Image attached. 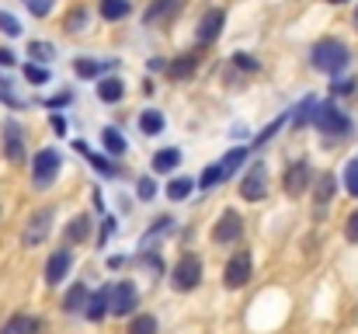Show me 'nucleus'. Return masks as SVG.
<instances>
[{"mask_svg": "<svg viewBox=\"0 0 358 334\" xmlns=\"http://www.w3.org/2000/svg\"><path fill=\"white\" fill-rule=\"evenodd\" d=\"M73 146H77V150H80V153H84V157L91 160V167H94V171H98L101 178H119V167H115L112 160H105V157H98V153H91L84 139H73Z\"/></svg>", "mask_w": 358, "mask_h": 334, "instance_id": "dca6fc26", "label": "nucleus"}, {"mask_svg": "<svg viewBox=\"0 0 358 334\" xmlns=\"http://www.w3.org/2000/svg\"><path fill=\"white\" fill-rule=\"evenodd\" d=\"M0 32L3 35H10V39H17L24 28H21V21L14 18V14H7V11H0Z\"/></svg>", "mask_w": 358, "mask_h": 334, "instance_id": "f704fd0d", "label": "nucleus"}, {"mask_svg": "<svg viewBox=\"0 0 358 334\" xmlns=\"http://www.w3.org/2000/svg\"><path fill=\"white\" fill-rule=\"evenodd\" d=\"M171 216H160V220H153V226H150V230H146V237H143V247H146V244H150V240H153V237H157V233H164V230H171Z\"/></svg>", "mask_w": 358, "mask_h": 334, "instance_id": "ea45409f", "label": "nucleus"}, {"mask_svg": "<svg viewBox=\"0 0 358 334\" xmlns=\"http://www.w3.org/2000/svg\"><path fill=\"white\" fill-rule=\"evenodd\" d=\"M192 188H195V181H192V178H174V181L167 185V199H174V202H185V199L192 195Z\"/></svg>", "mask_w": 358, "mask_h": 334, "instance_id": "cd10ccee", "label": "nucleus"}, {"mask_svg": "<svg viewBox=\"0 0 358 334\" xmlns=\"http://www.w3.org/2000/svg\"><path fill=\"white\" fill-rule=\"evenodd\" d=\"M14 63H17V56L10 49H0V67H14Z\"/></svg>", "mask_w": 358, "mask_h": 334, "instance_id": "8fccbe9b", "label": "nucleus"}, {"mask_svg": "<svg viewBox=\"0 0 358 334\" xmlns=\"http://www.w3.org/2000/svg\"><path fill=\"white\" fill-rule=\"evenodd\" d=\"M70 265H73V254H70L66 247H63V251H56V254L49 258V265H45V286H59V282L66 279Z\"/></svg>", "mask_w": 358, "mask_h": 334, "instance_id": "ddd939ff", "label": "nucleus"}, {"mask_svg": "<svg viewBox=\"0 0 358 334\" xmlns=\"http://www.w3.org/2000/svg\"><path fill=\"white\" fill-rule=\"evenodd\" d=\"M24 81H28V84H35V88H42V84H49V81H52V74H49L45 67H38V63H24Z\"/></svg>", "mask_w": 358, "mask_h": 334, "instance_id": "7c9ffc66", "label": "nucleus"}, {"mask_svg": "<svg viewBox=\"0 0 358 334\" xmlns=\"http://www.w3.org/2000/svg\"><path fill=\"white\" fill-rule=\"evenodd\" d=\"M282 122H285V115H282V118H275L268 129H261V132H257V139H254V150H261V146H264V143H268V139H271V136L282 129Z\"/></svg>", "mask_w": 358, "mask_h": 334, "instance_id": "58836bf2", "label": "nucleus"}, {"mask_svg": "<svg viewBox=\"0 0 358 334\" xmlns=\"http://www.w3.org/2000/svg\"><path fill=\"white\" fill-rule=\"evenodd\" d=\"M331 91H334V95H355V91H358L355 77H352V81H348V77H338V81L331 84Z\"/></svg>", "mask_w": 358, "mask_h": 334, "instance_id": "79ce46f5", "label": "nucleus"}, {"mask_svg": "<svg viewBox=\"0 0 358 334\" xmlns=\"http://www.w3.org/2000/svg\"><path fill=\"white\" fill-rule=\"evenodd\" d=\"M345 188H348V195L358 199V160H348V164H345Z\"/></svg>", "mask_w": 358, "mask_h": 334, "instance_id": "c9c22d12", "label": "nucleus"}, {"mask_svg": "<svg viewBox=\"0 0 358 334\" xmlns=\"http://www.w3.org/2000/svg\"><path fill=\"white\" fill-rule=\"evenodd\" d=\"M129 334H157V317H150V314H139V317H132Z\"/></svg>", "mask_w": 358, "mask_h": 334, "instance_id": "2f4dec72", "label": "nucleus"}, {"mask_svg": "<svg viewBox=\"0 0 358 334\" xmlns=\"http://www.w3.org/2000/svg\"><path fill=\"white\" fill-rule=\"evenodd\" d=\"M101 63L98 60H73V74L80 77V81H94V77H101Z\"/></svg>", "mask_w": 358, "mask_h": 334, "instance_id": "bb28decb", "label": "nucleus"}, {"mask_svg": "<svg viewBox=\"0 0 358 334\" xmlns=\"http://www.w3.org/2000/svg\"><path fill=\"white\" fill-rule=\"evenodd\" d=\"M164 125H167V122H164V115H160L157 109H146L143 115H139V129H143L146 136H157V132H164Z\"/></svg>", "mask_w": 358, "mask_h": 334, "instance_id": "5701e85b", "label": "nucleus"}, {"mask_svg": "<svg viewBox=\"0 0 358 334\" xmlns=\"http://www.w3.org/2000/svg\"><path fill=\"white\" fill-rule=\"evenodd\" d=\"M84 25H87V11L84 7H77V11L66 14V32H84Z\"/></svg>", "mask_w": 358, "mask_h": 334, "instance_id": "e433bc0d", "label": "nucleus"}, {"mask_svg": "<svg viewBox=\"0 0 358 334\" xmlns=\"http://www.w3.org/2000/svg\"><path fill=\"white\" fill-rule=\"evenodd\" d=\"M136 300H139V293H136L132 282H115V286L108 289V314L129 317V310L136 307Z\"/></svg>", "mask_w": 358, "mask_h": 334, "instance_id": "423d86ee", "label": "nucleus"}, {"mask_svg": "<svg viewBox=\"0 0 358 334\" xmlns=\"http://www.w3.org/2000/svg\"><path fill=\"white\" fill-rule=\"evenodd\" d=\"M240 195L247 202H261L268 195V174H264V164H250V171L243 174L240 181Z\"/></svg>", "mask_w": 358, "mask_h": 334, "instance_id": "39448f33", "label": "nucleus"}, {"mask_svg": "<svg viewBox=\"0 0 358 334\" xmlns=\"http://www.w3.org/2000/svg\"><path fill=\"white\" fill-rule=\"evenodd\" d=\"M38 317H31V314H14L3 328H0V334H38Z\"/></svg>", "mask_w": 358, "mask_h": 334, "instance_id": "f3484780", "label": "nucleus"}, {"mask_svg": "<svg viewBox=\"0 0 358 334\" xmlns=\"http://www.w3.org/2000/svg\"><path fill=\"white\" fill-rule=\"evenodd\" d=\"M112 233H115V220L108 216V220H105V226H101V233H98V244H105V240H108Z\"/></svg>", "mask_w": 358, "mask_h": 334, "instance_id": "49530a36", "label": "nucleus"}, {"mask_svg": "<svg viewBox=\"0 0 358 334\" xmlns=\"http://www.w3.org/2000/svg\"><path fill=\"white\" fill-rule=\"evenodd\" d=\"M87 233H91V216H77V220L66 226V240H73V244H80V240H87Z\"/></svg>", "mask_w": 358, "mask_h": 334, "instance_id": "c85d7f7f", "label": "nucleus"}, {"mask_svg": "<svg viewBox=\"0 0 358 334\" xmlns=\"http://www.w3.org/2000/svg\"><path fill=\"white\" fill-rule=\"evenodd\" d=\"M139 265H146L153 275H160V272H164V261H160V254H150V251H143V254H139Z\"/></svg>", "mask_w": 358, "mask_h": 334, "instance_id": "a19ab883", "label": "nucleus"}, {"mask_svg": "<svg viewBox=\"0 0 358 334\" xmlns=\"http://www.w3.org/2000/svg\"><path fill=\"white\" fill-rule=\"evenodd\" d=\"M240 233H243V220H240V213H234V209H227L220 216V223L213 226V240L216 244H234V240H240Z\"/></svg>", "mask_w": 358, "mask_h": 334, "instance_id": "6e6552de", "label": "nucleus"}, {"mask_svg": "<svg viewBox=\"0 0 358 334\" xmlns=\"http://www.w3.org/2000/svg\"><path fill=\"white\" fill-rule=\"evenodd\" d=\"M327 4H345V0H327Z\"/></svg>", "mask_w": 358, "mask_h": 334, "instance_id": "864d4df0", "label": "nucleus"}, {"mask_svg": "<svg viewBox=\"0 0 358 334\" xmlns=\"http://www.w3.org/2000/svg\"><path fill=\"white\" fill-rule=\"evenodd\" d=\"M223 282H227V289H240V286L250 282V254H247V251H237V254L230 258V265H227V272H223Z\"/></svg>", "mask_w": 358, "mask_h": 334, "instance_id": "0eeeda50", "label": "nucleus"}, {"mask_svg": "<svg viewBox=\"0 0 358 334\" xmlns=\"http://www.w3.org/2000/svg\"><path fill=\"white\" fill-rule=\"evenodd\" d=\"M129 11H132V0H98V14L105 21H122L129 18Z\"/></svg>", "mask_w": 358, "mask_h": 334, "instance_id": "aec40b11", "label": "nucleus"}, {"mask_svg": "<svg viewBox=\"0 0 358 334\" xmlns=\"http://www.w3.org/2000/svg\"><path fill=\"white\" fill-rule=\"evenodd\" d=\"M199 282H202V261H199V254H185V258L174 265L171 286H174L178 293H192Z\"/></svg>", "mask_w": 358, "mask_h": 334, "instance_id": "20e7f679", "label": "nucleus"}, {"mask_svg": "<svg viewBox=\"0 0 358 334\" xmlns=\"http://www.w3.org/2000/svg\"><path fill=\"white\" fill-rule=\"evenodd\" d=\"M185 0H153L146 11H143V25H157V21H167Z\"/></svg>", "mask_w": 358, "mask_h": 334, "instance_id": "4468645a", "label": "nucleus"}, {"mask_svg": "<svg viewBox=\"0 0 358 334\" xmlns=\"http://www.w3.org/2000/svg\"><path fill=\"white\" fill-rule=\"evenodd\" d=\"M146 67H150V70H167V63H164V60H150Z\"/></svg>", "mask_w": 358, "mask_h": 334, "instance_id": "603ef678", "label": "nucleus"}, {"mask_svg": "<svg viewBox=\"0 0 358 334\" xmlns=\"http://www.w3.org/2000/svg\"><path fill=\"white\" fill-rule=\"evenodd\" d=\"M178 164H181V150H174V146L153 153V174H171Z\"/></svg>", "mask_w": 358, "mask_h": 334, "instance_id": "6ab92c4d", "label": "nucleus"}, {"mask_svg": "<svg viewBox=\"0 0 358 334\" xmlns=\"http://www.w3.org/2000/svg\"><path fill=\"white\" fill-rule=\"evenodd\" d=\"M355 28H358V7H355Z\"/></svg>", "mask_w": 358, "mask_h": 334, "instance_id": "5fc2aeb1", "label": "nucleus"}, {"mask_svg": "<svg viewBox=\"0 0 358 334\" xmlns=\"http://www.w3.org/2000/svg\"><path fill=\"white\" fill-rule=\"evenodd\" d=\"M105 314H108V289H98V293L87 296V303H84V317L98 324Z\"/></svg>", "mask_w": 358, "mask_h": 334, "instance_id": "a211bd4d", "label": "nucleus"}, {"mask_svg": "<svg viewBox=\"0 0 358 334\" xmlns=\"http://www.w3.org/2000/svg\"><path fill=\"white\" fill-rule=\"evenodd\" d=\"M70 102H73V95H56V98H49L45 105H49V109H63V105H70Z\"/></svg>", "mask_w": 358, "mask_h": 334, "instance_id": "de8ad7c7", "label": "nucleus"}, {"mask_svg": "<svg viewBox=\"0 0 358 334\" xmlns=\"http://www.w3.org/2000/svg\"><path fill=\"white\" fill-rule=\"evenodd\" d=\"M247 160V150L243 146H237V150H230L223 160H220V167H223V178H230V174H237V167Z\"/></svg>", "mask_w": 358, "mask_h": 334, "instance_id": "c756f323", "label": "nucleus"}, {"mask_svg": "<svg viewBox=\"0 0 358 334\" xmlns=\"http://www.w3.org/2000/svg\"><path fill=\"white\" fill-rule=\"evenodd\" d=\"M195 63H199V56H195V53H185L181 60H174V63L167 67V74H171L174 81H181V77H188V74L195 70Z\"/></svg>", "mask_w": 358, "mask_h": 334, "instance_id": "b1692460", "label": "nucleus"}, {"mask_svg": "<svg viewBox=\"0 0 358 334\" xmlns=\"http://www.w3.org/2000/svg\"><path fill=\"white\" fill-rule=\"evenodd\" d=\"M310 60H313V67L317 70H324V74H345L348 70V63H352V49L341 42V39H320L317 46H313V53H310Z\"/></svg>", "mask_w": 358, "mask_h": 334, "instance_id": "f257e3e1", "label": "nucleus"}, {"mask_svg": "<svg viewBox=\"0 0 358 334\" xmlns=\"http://www.w3.org/2000/svg\"><path fill=\"white\" fill-rule=\"evenodd\" d=\"M313 105H317V98H303V102H299V109L292 111V125H296V129H303V125L310 122V115H313Z\"/></svg>", "mask_w": 358, "mask_h": 334, "instance_id": "473e14b6", "label": "nucleus"}, {"mask_svg": "<svg viewBox=\"0 0 358 334\" xmlns=\"http://www.w3.org/2000/svg\"><path fill=\"white\" fill-rule=\"evenodd\" d=\"M94 95H98V102H105V105H115V102H122V95H125V84H122L119 77H98V88H94Z\"/></svg>", "mask_w": 358, "mask_h": 334, "instance_id": "2eb2a0df", "label": "nucleus"}, {"mask_svg": "<svg viewBox=\"0 0 358 334\" xmlns=\"http://www.w3.org/2000/svg\"><path fill=\"white\" fill-rule=\"evenodd\" d=\"M28 56L35 63H52L56 60V46L52 42H28Z\"/></svg>", "mask_w": 358, "mask_h": 334, "instance_id": "a878e982", "label": "nucleus"}, {"mask_svg": "<svg viewBox=\"0 0 358 334\" xmlns=\"http://www.w3.org/2000/svg\"><path fill=\"white\" fill-rule=\"evenodd\" d=\"M310 122H313L327 139H345V136L352 132V118L338 109L334 102H317V105H313V115H310Z\"/></svg>", "mask_w": 358, "mask_h": 334, "instance_id": "f03ea898", "label": "nucleus"}, {"mask_svg": "<svg viewBox=\"0 0 358 334\" xmlns=\"http://www.w3.org/2000/svg\"><path fill=\"white\" fill-rule=\"evenodd\" d=\"M223 21H227V14H223L220 7H216V11H206L202 21H199V32H195L199 42H202V46H206V42H216L220 32H223Z\"/></svg>", "mask_w": 358, "mask_h": 334, "instance_id": "f8f14e48", "label": "nucleus"}, {"mask_svg": "<svg viewBox=\"0 0 358 334\" xmlns=\"http://www.w3.org/2000/svg\"><path fill=\"white\" fill-rule=\"evenodd\" d=\"M56 178H59V153H56L52 146H45V150H38V153L31 157V185H35L38 192H45Z\"/></svg>", "mask_w": 358, "mask_h": 334, "instance_id": "7ed1b4c3", "label": "nucleus"}, {"mask_svg": "<svg viewBox=\"0 0 358 334\" xmlns=\"http://www.w3.org/2000/svg\"><path fill=\"white\" fill-rule=\"evenodd\" d=\"M345 237H348L352 244H355V240H358V209H355V213H352V216H348V226H345Z\"/></svg>", "mask_w": 358, "mask_h": 334, "instance_id": "a18cd8bd", "label": "nucleus"}, {"mask_svg": "<svg viewBox=\"0 0 358 334\" xmlns=\"http://www.w3.org/2000/svg\"><path fill=\"white\" fill-rule=\"evenodd\" d=\"M234 63H237L240 70H250V74H254V70L261 67V63H257V60H250L247 53H237V56H234Z\"/></svg>", "mask_w": 358, "mask_h": 334, "instance_id": "c03bdc74", "label": "nucleus"}, {"mask_svg": "<svg viewBox=\"0 0 358 334\" xmlns=\"http://www.w3.org/2000/svg\"><path fill=\"white\" fill-rule=\"evenodd\" d=\"M49 230H52V213H49V209H38V213L28 220V230H24V244H28V247L42 244V240L49 237Z\"/></svg>", "mask_w": 358, "mask_h": 334, "instance_id": "9b49d317", "label": "nucleus"}, {"mask_svg": "<svg viewBox=\"0 0 358 334\" xmlns=\"http://www.w3.org/2000/svg\"><path fill=\"white\" fill-rule=\"evenodd\" d=\"M334 188H338L334 174H324V178L317 181V195H313V199H317V209H324V206L334 199Z\"/></svg>", "mask_w": 358, "mask_h": 334, "instance_id": "393cba45", "label": "nucleus"}, {"mask_svg": "<svg viewBox=\"0 0 358 334\" xmlns=\"http://www.w3.org/2000/svg\"><path fill=\"white\" fill-rule=\"evenodd\" d=\"M0 102H3V105H10V109H17V105H21V102H17V98H14V95L3 88V84H0Z\"/></svg>", "mask_w": 358, "mask_h": 334, "instance_id": "09e8293b", "label": "nucleus"}, {"mask_svg": "<svg viewBox=\"0 0 358 334\" xmlns=\"http://www.w3.org/2000/svg\"><path fill=\"white\" fill-rule=\"evenodd\" d=\"M3 157L14 160V164L24 160V139H21V125H17L14 118L3 122Z\"/></svg>", "mask_w": 358, "mask_h": 334, "instance_id": "1a4fd4ad", "label": "nucleus"}, {"mask_svg": "<svg viewBox=\"0 0 358 334\" xmlns=\"http://www.w3.org/2000/svg\"><path fill=\"white\" fill-rule=\"evenodd\" d=\"M136 195H139L143 202L157 199V181H153V178H139V181H136Z\"/></svg>", "mask_w": 358, "mask_h": 334, "instance_id": "4c0bfd02", "label": "nucleus"}, {"mask_svg": "<svg viewBox=\"0 0 358 334\" xmlns=\"http://www.w3.org/2000/svg\"><path fill=\"white\" fill-rule=\"evenodd\" d=\"M24 7L35 14V18H45L52 11V0H24Z\"/></svg>", "mask_w": 358, "mask_h": 334, "instance_id": "37998d69", "label": "nucleus"}, {"mask_svg": "<svg viewBox=\"0 0 358 334\" xmlns=\"http://www.w3.org/2000/svg\"><path fill=\"white\" fill-rule=\"evenodd\" d=\"M52 129L63 136V132H66V118H63V115H52Z\"/></svg>", "mask_w": 358, "mask_h": 334, "instance_id": "3c124183", "label": "nucleus"}, {"mask_svg": "<svg viewBox=\"0 0 358 334\" xmlns=\"http://www.w3.org/2000/svg\"><path fill=\"white\" fill-rule=\"evenodd\" d=\"M101 143H105V150L112 153V157H122L125 150H129V143H125V136H122L115 125H105L101 129Z\"/></svg>", "mask_w": 358, "mask_h": 334, "instance_id": "412c9836", "label": "nucleus"}, {"mask_svg": "<svg viewBox=\"0 0 358 334\" xmlns=\"http://www.w3.org/2000/svg\"><path fill=\"white\" fill-rule=\"evenodd\" d=\"M306 185H310V164L306 160H296V164H289V171H285V195H303L306 192Z\"/></svg>", "mask_w": 358, "mask_h": 334, "instance_id": "9d476101", "label": "nucleus"}, {"mask_svg": "<svg viewBox=\"0 0 358 334\" xmlns=\"http://www.w3.org/2000/svg\"><path fill=\"white\" fill-rule=\"evenodd\" d=\"M220 181H223V167H220V164H209V167L202 171V178H199V188H206V192H209V188H213V185H220Z\"/></svg>", "mask_w": 358, "mask_h": 334, "instance_id": "72a5a7b5", "label": "nucleus"}, {"mask_svg": "<svg viewBox=\"0 0 358 334\" xmlns=\"http://www.w3.org/2000/svg\"><path fill=\"white\" fill-rule=\"evenodd\" d=\"M87 296H91V293H87V286H84V282H77V286L63 296V310H66V314H80V310H84V303H87Z\"/></svg>", "mask_w": 358, "mask_h": 334, "instance_id": "4be33fe9", "label": "nucleus"}]
</instances>
